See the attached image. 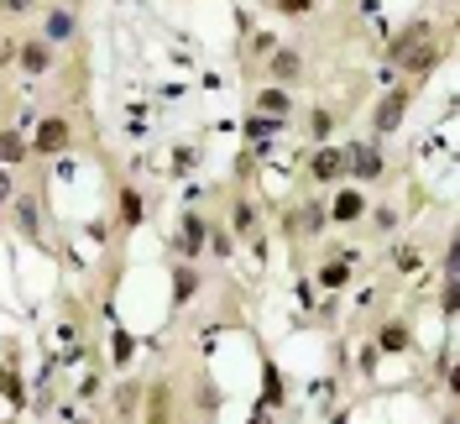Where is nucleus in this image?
<instances>
[{
    "label": "nucleus",
    "mask_w": 460,
    "mask_h": 424,
    "mask_svg": "<svg viewBox=\"0 0 460 424\" xmlns=\"http://www.w3.org/2000/svg\"><path fill=\"white\" fill-rule=\"evenodd\" d=\"M146 424H168V388L152 393V414H146Z\"/></svg>",
    "instance_id": "obj_12"
},
{
    "label": "nucleus",
    "mask_w": 460,
    "mask_h": 424,
    "mask_svg": "<svg viewBox=\"0 0 460 424\" xmlns=\"http://www.w3.org/2000/svg\"><path fill=\"white\" fill-rule=\"evenodd\" d=\"M137 220H142V194L126 189L120 194V225H137Z\"/></svg>",
    "instance_id": "obj_11"
},
{
    "label": "nucleus",
    "mask_w": 460,
    "mask_h": 424,
    "mask_svg": "<svg viewBox=\"0 0 460 424\" xmlns=\"http://www.w3.org/2000/svg\"><path fill=\"white\" fill-rule=\"evenodd\" d=\"M47 63H52V47L47 42H26L21 47V69L26 74H47Z\"/></svg>",
    "instance_id": "obj_5"
},
{
    "label": "nucleus",
    "mask_w": 460,
    "mask_h": 424,
    "mask_svg": "<svg viewBox=\"0 0 460 424\" xmlns=\"http://www.w3.org/2000/svg\"><path fill=\"white\" fill-rule=\"evenodd\" d=\"M199 241H205V220H199V215H188V220H183V251H188V257L199 251Z\"/></svg>",
    "instance_id": "obj_10"
},
{
    "label": "nucleus",
    "mask_w": 460,
    "mask_h": 424,
    "mask_svg": "<svg viewBox=\"0 0 460 424\" xmlns=\"http://www.w3.org/2000/svg\"><path fill=\"white\" fill-rule=\"evenodd\" d=\"M6 200H11V178L0 173V205H6Z\"/></svg>",
    "instance_id": "obj_21"
},
{
    "label": "nucleus",
    "mask_w": 460,
    "mask_h": 424,
    "mask_svg": "<svg viewBox=\"0 0 460 424\" xmlns=\"http://www.w3.org/2000/svg\"><path fill=\"white\" fill-rule=\"evenodd\" d=\"M0 6H6V11H26V0H0Z\"/></svg>",
    "instance_id": "obj_22"
},
{
    "label": "nucleus",
    "mask_w": 460,
    "mask_h": 424,
    "mask_svg": "<svg viewBox=\"0 0 460 424\" xmlns=\"http://www.w3.org/2000/svg\"><path fill=\"white\" fill-rule=\"evenodd\" d=\"M345 283V262H330V268H324V288H340Z\"/></svg>",
    "instance_id": "obj_17"
},
{
    "label": "nucleus",
    "mask_w": 460,
    "mask_h": 424,
    "mask_svg": "<svg viewBox=\"0 0 460 424\" xmlns=\"http://www.w3.org/2000/svg\"><path fill=\"white\" fill-rule=\"evenodd\" d=\"M37 147H42V152H63V147H69V126H63V121H42V126H37Z\"/></svg>",
    "instance_id": "obj_3"
},
{
    "label": "nucleus",
    "mask_w": 460,
    "mask_h": 424,
    "mask_svg": "<svg viewBox=\"0 0 460 424\" xmlns=\"http://www.w3.org/2000/svg\"><path fill=\"white\" fill-rule=\"evenodd\" d=\"M21 157H26V142L16 131H0V163H21Z\"/></svg>",
    "instance_id": "obj_8"
},
{
    "label": "nucleus",
    "mask_w": 460,
    "mask_h": 424,
    "mask_svg": "<svg viewBox=\"0 0 460 424\" xmlns=\"http://www.w3.org/2000/svg\"><path fill=\"white\" fill-rule=\"evenodd\" d=\"M314 0H277V11H288V16H299V11H309Z\"/></svg>",
    "instance_id": "obj_19"
},
{
    "label": "nucleus",
    "mask_w": 460,
    "mask_h": 424,
    "mask_svg": "<svg viewBox=\"0 0 460 424\" xmlns=\"http://www.w3.org/2000/svg\"><path fill=\"white\" fill-rule=\"evenodd\" d=\"M345 173V152H335V147H324L319 157H314V178H324V183H335Z\"/></svg>",
    "instance_id": "obj_4"
},
{
    "label": "nucleus",
    "mask_w": 460,
    "mask_h": 424,
    "mask_svg": "<svg viewBox=\"0 0 460 424\" xmlns=\"http://www.w3.org/2000/svg\"><path fill=\"white\" fill-rule=\"evenodd\" d=\"M251 424H267V419H251Z\"/></svg>",
    "instance_id": "obj_23"
},
{
    "label": "nucleus",
    "mask_w": 460,
    "mask_h": 424,
    "mask_svg": "<svg viewBox=\"0 0 460 424\" xmlns=\"http://www.w3.org/2000/svg\"><path fill=\"white\" fill-rule=\"evenodd\" d=\"M16 220H21V231H37V205L21 200V205H16Z\"/></svg>",
    "instance_id": "obj_15"
},
{
    "label": "nucleus",
    "mask_w": 460,
    "mask_h": 424,
    "mask_svg": "<svg viewBox=\"0 0 460 424\" xmlns=\"http://www.w3.org/2000/svg\"><path fill=\"white\" fill-rule=\"evenodd\" d=\"M209 246H214V257H230V231H225V225L209 231Z\"/></svg>",
    "instance_id": "obj_14"
},
{
    "label": "nucleus",
    "mask_w": 460,
    "mask_h": 424,
    "mask_svg": "<svg viewBox=\"0 0 460 424\" xmlns=\"http://www.w3.org/2000/svg\"><path fill=\"white\" fill-rule=\"evenodd\" d=\"M361 210H367V200H361V194H356V189H345V194H340V200H335V205H330V215H335V220H356V215H361Z\"/></svg>",
    "instance_id": "obj_6"
},
{
    "label": "nucleus",
    "mask_w": 460,
    "mask_h": 424,
    "mask_svg": "<svg viewBox=\"0 0 460 424\" xmlns=\"http://www.w3.org/2000/svg\"><path fill=\"white\" fill-rule=\"evenodd\" d=\"M403 110H408V89H392V95L376 105V126H382V131H398Z\"/></svg>",
    "instance_id": "obj_1"
},
{
    "label": "nucleus",
    "mask_w": 460,
    "mask_h": 424,
    "mask_svg": "<svg viewBox=\"0 0 460 424\" xmlns=\"http://www.w3.org/2000/svg\"><path fill=\"white\" fill-rule=\"evenodd\" d=\"M345 163H356V168H350L356 178H382V157H376L372 147H350V152H345Z\"/></svg>",
    "instance_id": "obj_2"
},
{
    "label": "nucleus",
    "mask_w": 460,
    "mask_h": 424,
    "mask_svg": "<svg viewBox=\"0 0 460 424\" xmlns=\"http://www.w3.org/2000/svg\"><path fill=\"white\" fill-rule=\"evenodd\" d=\"M236 231L251 236V205H236Z\"/></svg>",
    "instance_id": "obj_18"
},
{
    "label": "nucleus",
    "mask_w": 460,
    "mask_h": 424,
    "mask_svg": "<svg viewBox=\"0 0 460 424\" xmlns=\"http://www.w3.org/2000/svg\"><path fill=\"white\" fill-rule=\"evenodd\" d=\"M272 74H282V79L299 74V58H293V52H277V58H272Z\"/></svg>",
    "instance_id": "obj_16"
},
{
    "label": "nucleus",
    "mask_w": 460,
    "mask_h": 424,
    "mask_svg": "<svg viewBox=\"0 0 460 424\" xmlns=\"http://www.w3.org/2000/svg\"><path fill=\"white\" fill-rule=\"evenodd\" d=\"M314 137H330V110H314Z\"/></svg>",
    "instance_id": "obj_20"
},
{
    "label": "nucleus",
    "mask_w": 460,
    "mask_h": 424,
    "mask_svg": "<svg viewBox=\"0 0 460 424\" xmlns=\"http://www.w3.org/2000/svg\"><path fill=\"white\" fill-rule=\"evenodd\" d=\"M63 37H74V16L69 11H52L47 16V42H63Z\"/></svg>",
    "instance_id": "obj_9"
},
{
    "label": "nucleus",
    "mask_w": 460,
    "mask_h": 424,
    "mask_svg": "<svg viewBox=\"0 0 460 424\" xmlns=\"http://www.w3.org/2000/svg\"><path fill=\"white\" fill-rule=\"evenodd\" d=\"M194 288H199L194 268H178V273H173V299H178V304H188V299H194Z\"/></svg>",
    "instance_id": "obj_7"
},
{
    "label": "nucleus",
    "mask_w": 460,
    "mask_h": 424,
    "mask_svg": "<svg viewBox=\"0 0 460 424\" xmlns=\"http://www.w3.org/2000/svg\"><path fill=\"white\" fill-rule=\"evenodd\" d=\"M382 346H387V351H403V346H408V330H403V325H387V330H382Z\"/></svg>",
    "instance_id": "obj_13"
}]
</instances>
